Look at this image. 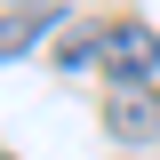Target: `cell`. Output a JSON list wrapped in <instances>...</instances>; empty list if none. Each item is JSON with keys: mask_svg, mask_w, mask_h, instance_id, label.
<instances>
[{"mask_svg": "<svg viewBox=\"0 0 160 160\" xmlns=\"http://www.w3.org/2000/svg\"><path fill=\"white\" fill-rule=\"evenodd\" d=\"M104 72H112L120 80V88H128V80H152V64H160V32H152V24H136V16H120V24H104Z\"/></svg>", "mask_w": 160, "mask_h": 160, "instance_id": "6da1fadb", "label": "cell"}, {"mask_svg": "<svg viewBox=\"0 0 160 160\" xmlns=\"http://www.w3.org/2000/svg\"><path fill=\"white\" fill-rule=\"evenodd\" d=\"M104 128H112L120 144H160V88H152V80H128V88H112V104H104Z\"/></svg>", "mask_w": 160, "mask_h": 160, "instance_id": "7a4b0ae2", "label": "cell"}, {"mask_svg": "<svg viewBox=\"0 0 160 160\" xmlns=\"http://www.w3.org/2000/svg\"><path fill=\"white\" fill-rule=\"evenodd\" d=\"M48 32H56V8H8V16H0V64L24 56V48L48 40Z\"/></svg>", "mask_w": 160, "mask_h": 160, "instance_id": "3957f363", "label": "cell"}, {"mask_svg": "<svg viewBox=\"0 0 160 160\" xmlns=\"http://www.w3.org/2000/svg\"><path fill=\"white\" fill-rule=\"evenodd\" d=\"M96 56H104L96 32H56V64H64V72H80V64H96Z\"/></svg>", "mask_w": 160, "mask_h": 160, "instance_id": "277c9868", "label": "cell"}, {"mask_svg": "<svg viewBox=\"0 0 160 160\" xmlns=\"http://www.w3.org/2000/svg\"><path fill=\"white\" fill-rule=\"evenodd\" d=\"M8 8H40V0H8Z\"/></svg>", "mask_w": 160, "mask_h": 160, "instance_id": "5b68a950", "label": "cell"}]
</instances>
